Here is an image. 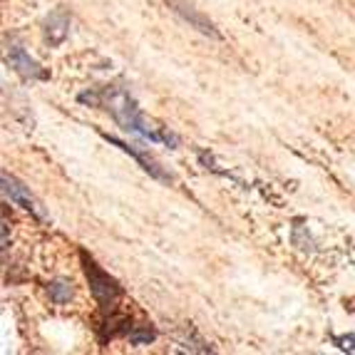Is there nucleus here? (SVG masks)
<instances>
[{
    "label": "nucleus",
    "instance_id": "f257e3e1",
    "mask_svg": "<svg viewBox=\"0 0 355 355\" xmlns=\"http://www.w3.org/2000/svg\"><path fill=\"white\" fill-rule=\"evenodd\" d=\"M105 95H107V112L117 119L119 125H122V130L139 132V135L149 137L152 142H166V144L177 142V137H172L169 132L154 130L152 122L139 112V107L132 102V97L127 95V92H122V89H110Z\"/></svg>",
    "mask_w": 355,
    "mask_h": 355
},
{
    "label": "nucleus",
    "instance_id": "f03ea898",
    "mask_svg": "<svg viewBox=\"0 0 355 355\" xmlns=\"http://www.w3.org/2000/svg\"><path fill=\"white\" fill-rule=\"evenodd\" d=\"M83 263H85V273H87V279H89V286H92V293H95V298L102 303V308L114 306L117 298L122 296V288H119L117 281H114L110 273L102 271L95 261L87 259L85 254H83Z\"/></svg>",
    "mask_w": 355,
    "mask_h": 355
},
{
    "label": "nucleus",
    "instance_id": "7ed1b4c3",
    "mask_svg": "<svg viewBox=\"0 0 355 355\" xmlns=\"http://www.w3.org/2000/svg\"><path fill=\"white\" fill-rule=\"evenodd\" d=\"M164 3L172 8L174 12H177L179 18L187 20V23H189L194 30H199L202 35L211 37V40H221L219 28H216V25H214L211 20H209L207 15H204V12L194 6V3H189V0H164Z\"/></svg>",
    "mask_w": 355,
    "mask_h": 355
},
{
    "label": "nucleus",
    "instance_id": "20e7f679",
    "mask_svg": "<svg viewBox=\"0 0 355 355\" xmlns=\"http://www.w3.org/2000/svg\"><path fill=\"white\" fill-rule=\"evenodd\" d=\"M3 196H6V199H10L15 207L25 209V211H33L35 216H45L40 202H37L35 196L30 194L28 187H23L18 179L8 177V174H3Z\"/></svg>",
    "mask_w": 355,
    "mask_h": 355
},
{
    "label": "nucleus",
    "instance_id": "39448f33",
    "mask_svg": "<svg viewBox=\"0 0 355 355\" xmlns=\"http://www.w3.org/2000/svg\"><path fill=\"white\" fill-rule=\"evenodd\" d=\"M107 139H110V142H112L114 147H119V149H122V152L132 154V157H135V159L139 162V164H142L144 169H147V172L152 174L154 179H159V182H172V174H166L164 169H162V166H159V162L154 159V157H147V154H144V152H139V149H135V147H132V144L119 142L117 137H110V135H107Z\"/></svg>",
    "mask_w": 355,
    "mask_h": 355
},
{
    "label": "nucleus",
    "instance_id": "423d86ee",
    "mask_svg": "<svg viewBox=\"0 0 355 355\" xmlns=\"http://www.w3.org/2000/svg\"><path fill=\"white\" fill-rule=\"evenodd\" d=\"M8 60H10V65L15 67L23 77H28V80H40V77H45V70H42L35 60L20 48V45H10Z\"/></svg>",
    "mask_w": 355,
    "mask_h": 355
},
{
    "label": "nucleus",
    "instance_id": "0eeeda50",
    "mask_svg": "<svg viewBox=\"0 0 355 355\" xmlns=\"http://www.w3.org/2000/svg\"><path fill=\"white\" fill-rule=\"evenodd\" d=\"M67 18L62 15V12H55L53 18L48 20V28H45V33H48V40L53 42V45H58V42L65 40L67 35Z\"/></svg>",
    "mask_w": 355,
    "mask_h": 355
},
{
    "label": "nucleus",
    "instance_id": "6e6552de",
    "mask_svg": "<svg viewBox=\"0 0 355 355\" xmlns=\"http://www.w3.org/2000/svg\"><path fill=\"white\" fill-rule=\"evenodd\" d=\"M50 298H53L55 303H65L72 298V288L67 281H55L53 286H50Z\"/></svg>",
    "mask_w": 355,
    "mask_h": 355
},
{
    "label": "nucleus",
    "instance_id": "1a4fd4ad",
    "mask_svg": "<svg viewBox=\"0 0 355 355\" xmlns=\"http://www.w3.org/2000/svg\"><path fill=\"white\" fill-rule=\"evenodd\" d=\"M154 336H157V333L149 331V328H147V331H132L130 333V340L135 345H147V343H152V340H154Z\"/></svg>",
    "mask_w": 355,
    "mask_h": 355
},
{
    "label": "nucleus",
    "instance_id": "9d476101",
    "mask_svg": "<svg viewBox=\"0 0 355 355\" xmlns=\"http://www.w3.org/2000/svg\"><path fill=\"white\" fill-rule=\"evenodd\" d=\"M336 345L340 350H348V353H355V338L353 336H338Z\"/></svg>",
    "mask_w": 355,
    "mask_h": 355
},
{
    "label": "nucleus",
    "instance_id": "9b49d317",
    "mask_svg": "<svg viewBox=\"0 0 355 355\" xmlns=\"http://www.w3.org/2000/svg\"><path fill=\"white\" fill-rule=\"evenodd\" d=\"M3 249H8V221H3Z\"/></svg>",
    "mask_w": 355,
    "mask_h": 355
}]
</instances>
